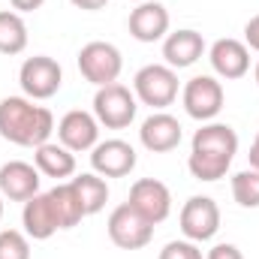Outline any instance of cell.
<instances>
[{"mask_svg": "<svg viewBox=\"0 0 259 259\" xmlns=\"http://www.w3.org/2000/svg\"><path fill=\"white\" fill-rule=\"evenodd\" d=\"M9 3H12L15 12H36L46 0H9Z\"/></svg>", "mask_w": 259, "mask_h": 259, "instance_id": "28", "label": "cell"}, {"mask_svg": "<svg viewBox=\"0 0 259 259\" xmlns=\"http://www.w3.org/2000/svg\"><path fill=\"white\" fill-rule=\"evenodd\" d=\"M139 112V100L127 84H106L97 88L94 94V118L100 121V127L106 130H124L136 121Z\"/></svg>", "mask_w": 259, "mask_h": 259, "instance_id": "4", "label": "cell"}, {"mask_svg": "<svg viewBox=\"0 0 259 259\" xmlns=\"http://www.w3.org/2000/svg\"><path fill=\"white\" fill-rule=\"evenodd\" d=\"M121 69H124V58H121L118 46L103 42V39H94V42L81 46V52H78V72L84 75V81H91L97 88H106V84L118 81Z\"/></svg>", "mask_w": 259, "mask_h": 259, "instance_id": "5", "label": "cell"}, {"mask_svg": "<svg viewBox=\"0 0 259 259\" xmlns=\"http://www.w3.org/2000/svg\"><path fill=\"white\" fill-rule=\"evenodd\" d=\"M247 160H250V169H256V172H259V130H256V139H253V145H250V154H247Z\"/></svg>", "mask_w": 259, "mask_h": 259, "instance_id": "30", "label": "cell"}, {"mask_svg": "<svg viewBox=\"0 0 259 259\" xmlns=\"http://www.w3.org/2000/svg\"><path fill=\"white\" fill-rule=\"evenodd\" d=\"M0 259H30V241L18 229H0Z\"/></svg>", "mask_w": 259, "mask_h": 259, "instance_id": "24", "label": "cell"}, {"mask_svg": "<svg viewBox=\"0 0 259 259\" xmlns=\"http://www.w3.org/2000/svg\"><path fill=\"white\" fill-rule=\"evenodd\" d=\"M238 154V133L229 124H217L208 121L193 133L190 142V157H187V169L196 181H220L226 178V172L232 169V160Z\"/></svg>", "mask_w": 259, "mask_h": 259, "instance_id": "1", "label": "cell"}, {"mask_svg": "<svg viewBox=\"0 0 259 259\" xmlns=\"http://www.w3.org/2000/svg\"><path fill=\"white\" fill-rule=\"evenodd\" d=\"M130 205L148 220V223H163L169 214H172V193L163 181L157 178H139L133 187H130Z\"/></svg>", "mask_w": 259, "mask_h": 259, "instance_id": "11", "label": "cell"}, {"mask_svg": "<svg viewBox=\"0 0 259 259\" xmlns=\"http://www.w3.org/2000/svg\"><path fill=\"white\" fill-rule=\"evenodd\" d=\"M244 46L259 52V15H253L247 24H244Z\"/></svg>", "mask_w": 259, "mask_h": 259, "instance_id": "27", "label": "cell"}, {"mask_svg": "<svg viewBox=\"0 0 259 259\" xmlns=\"http://www.w3.org/2000/svg\"><path fill=\"white\" fill-rule=\"evenodd\" d=\"M223 100H226V94H223V84L217 81V75H193L181 91L184 112L199 124L214 121L223 109Z\"/></svg>", "mask_w": 259, "mask_h": 259, "instance_id": "7", "label": "cell"}, {"mask_svg": "<svg viewBox=\"0 0 259 259\" xmlns=\"http://www.w3.org/2000/svg\"><path fill=\"white\" fill-rule=\"evenodd\" d=\"M0 220H3V196H0Z\"/></svg>", "mask_w": 259, "mask_h": 259, "instance_id": "32", "label": "cell"}, {"mask_svg": "<svg viewBox=\"0 0 259 259\" xmlns=\"http://www.w3.org/2000/svg\"><path fill=\"white\" fill-rule=\"evenodd\" d=\"M205 259H244V253H241L235 244L223 241V244H214V247L205 253Z\"/></svg>", "mask_w": 259, "mask_h": 259, "instance_id": "26", "label": "cell"}, {"mask_svg": "<svg viewBox=\"0 0 259 259\" xmlns=\"http://www.w3.org/2000/svg\"><path fill=\"white\" fill-rule=\"evenodd\" d=\"M232 199L241 208H259V172L241 169L232 175Z\"/></svg>", "mask_w": 259, "mask_h": 259, "instance_id": "23", "label": "cell"}, {"mask_svg": "<svg viewBox=\"0 0 259 259\" xmlns=\"http://www.w3.org/2000/svg\"><path fill=\"white\" fill-rule=\"evenodd\" d=\"M39 169L24 160H9L0 166V196L9 202H27L39 193Z\"/></svg>", "mask_w": 259, "mask_h": 259, "instance_id": "16", "label": "cell"}, {"mask_svg": "<svg viewBox=\"0 0 259 259\" xmlns=\"http://www.w3.org/2000/svg\"><path fill=\"white\" fill-rule=\"evenodd\" d=\"M127 30L139 42H160L169 33V9L157 0L136 3V9L127 18Z\"/></svg>", "mask_w": 259, "mask_h": 259, "instance_id": "15", "label": "cell"}, {"mask_svg": "<svg viewBox=\"0 0 259 259\" xmlns=\"http://www.w3.org/2000/svg\"><path fill=\"white\" fill-rule=\"evenodd\" d=\"M178 223L187 241H211L220 229V208L211 196H190L178 214Z\"/></svg>", "mask_w": 259, "mask_h": 259, "instance_id": "9", "label": "cell"}, {"mask_svg": "<svg viewBox=\"0 0 259 259\" xmlns=\"http://www.w3.org/2000/svg\"><path fill=\"white\" fill-rule=\"evenodd\" d=\"M181 139H184V130L178 118H172L169 112H151L139 127V142L151 154H169L181 145Z\"/></svg>", "mask_w": 259, "mask_h": 259, "instance_id": "13", "label": "cell"}, {"mask_svg": "<svg viewBox=\"0 0 259 259\" xmlns=\"http://www.w3.org/2000/svg\"><path fill=\"white\" fill-rule=\"evenodd\" d=\"M33 166L39 169V175L55 178L61 184L64 178L75 175V154L64 148L61 142H46V145L33 148Z\"/></svg>", "mask_w": 259, "mask_h": 259, "instance_id": "19", "label": "cell"}, {"mask_svg": "<svg viewBox=\"0 0 259 259\" xmlns=\"http://www.w3.org/2000/svg\"><path fill=\"white\" fill-rule=\"evenodd\" d=\"M75 9H84V12H97V9H106L109 0H69Z\"/></svg>", "mask_w": 259, "mask_h": 259, "instance_id": "29", "label": "cell"}, {"mask_svg": "<svg viewBox=\"0 0 259 259\" xmlns=\"http://www.w3.org/2000/svg\"><path fill=\"white\" fill-rule=\"evenodd\" d=\"M253 75H256V84H259V61H256V69H253Z\"/></svg>", "mask_w": 259, "mask_h": 259, "instance_id": "31", "label": "cell"}, {"mask_svg": "<svg viewBox=\"0 0 259 259\" xmlns=\"http://www.w3.org/2000/svg\"><path fill=\"white\" fill-rule=\"evenodd\" d=\"M208 61H211V69H214L217 78L235 81V78H244L247 69H250V49L241 39L223 36L208 49Z\"/></svg>", "mask_w": 259, "mask_h": 259, "instance_id": "14", "label": "cell"}, {"mask_svg": "<svg viewBox=\"0 0 259 259\" xmlns=\"http://www.w3.org/2000/svg\"><path fill=\"white\" fill-rule=\"evenodd\" d=\"M157 259H205V256H202V250H199L196 241L181 238V241H169V244L160 250Z\"/></svg>", "mask_w": 259, "mask_h": 259, "instance_id": "25", "label": "cell"}, {"mask_svg": "<svg viewBox=\"0 0 259 259\" xmlns=\"http://www.w3.org/2000/svg\"><path fill=\"white\" fill-rule=\"evenodd\" d=\"M58 142L69 148L72 154H81V151H94V145L100 142V121L94 118V112H84V109H72L66 112L64 118L58 121Z\"/></svg>", "mask_w": 259, "mask_h": 259, "instance_id": "12", "label": "cell"}, {"mask_svg": "<svg viewBox=\"0 0 259 259\" xmlns=\"http://www.w3.org/2000/svg\"><path fill=\"white\" fill-rule=\"evenodd\" d=\"M27 49V24L21 12L0 9V55H21Z\"/></svg>", "mask_w": 259, "mask_h": 259, "instance_id": "21", "label": "cell"}, {"mask_svg": "<svg viewBox=\"0 0 259 259\" xmlns=\"http://www.w3.org/2000/svg\"><path fill=\"white\" fill-rule=\"evenodd\" d=\"M69 184H72V190H75L81 208H84V217H94V214H100L106 208V202H109V184L97 172H81Z\"/></svg>", "mask_w": 259, "mask_h": 259, "instance_id": "20", "label": "cell"}, {"mask_svg": "<svg viewBox=\"0 0 259 259\" xmlns=\"http://www.w3.org/2000/svg\"><path fill=\"white\" fill-rule=\"evenodd\" d=\"M202 55H205V39H202L199 30L184 27V30L166 33V39H163V61H166V66H172L175 72L193 66Z\"/></svg>", "mask_w": 259, "mask_h": 259, "instance_id": "18", "label": "cell"}, {"mask_svg": "<svg viewBox=\"0 0 259 259\" xmlns=\"http://www.w3.org/2000/svg\"><path fill=\"white\" fill-rule=\"evenodd\" d=\"M18 84L27 100H52L64 84V69L49 55H33L18 69Z\"/></svg>", "mask_w": 259, "mask_h": 259, "instance_id": "6", "label": "cell"}, {"mask_svg": "<svg viewBox=\"0 0 259 259\" xmlns=\"http://www.w3.org/2000/svg\"><path fill=\"white\" fill-rule=\"evenodd\" d=\"M106 229H109L112 244L121 247V250H142V247H148L151 238H154V223H148L130 202L118 205V208L109 214Z\"/></svg>", "mask_w": 259, "mask_h": 259, "instance_id": "8", "label": "cell"}, {"mask_svg": "<svg viewBox=\"0 0 259 259\" xmlns=\"http://www.w3.org/2000/svg\"><path fill=\"white\" fill-rule=\"evenodd\" d=\"M133 94L142 106L163 112L178 100V72L166 64H148L133 75Z\"/></svg>", "mask_w": 259, "mask_h": 259, "instance_id": "3", "label": "cell"}, {"mask_svg": "<svg viewBox=\"0 0 259 259\" xmlns=\"http://www.w3.org/2000/svg\"><path fill=\"white\" fill-rule=\"evenodd\" d=\"M49 199H52V205H55V214H58V223H61V229H72V226H78L81 220H84V208H81V202H78V196L72 190V184L69 181H61L58 187H52L49 190Z\"/></svg>", "mask_w": 259, "mask_h": 259, "instance_id": "22", "label": "cell"}, {"mask_svg": "<svg viewBox=\"0 0 259 259\" xmlns=\"http://www.w3.org/2000/svg\"><path fill=\"white\" fill-rule=\"evenodd\" d=\"M21 226H24V235L33 238V241H49L61 229L49 193H36L24 202V208H21Z\"/></svg>", "mask_w": 259, "mask_h": 259, "instance_id": "17", "label": "cell"}, {"mask_svg": "<svg viewBox=\"0 0 259 259\" xmlns=\"http://www.w3.org/2000/svg\"><path fill=\"white\" fill-rule=\"evenodd\" d=\"M55 133V115L27 97L0 100V139L18 148H39Z\"/></svg>", "mask_w": 259, "mask_h": 259, "instance_id": "2", "label": "cell"}, {"mask_svg": "<svg viewBox=\"0 0 259 259\" xmlns=\"http://www.w3.org/2000/svg\"><path fill=\"white\" fill-rule=\"evenodd\" d=\"M136 163H139L136 148L130 142H124V139L97 142L94 151H91V169L100 178H127L130 172L136 169Z\"/></svg>", "mask_w": 259, "mask_h": 259, "instance_id": "10", "label": "cell"}, {"mask_svg": "<svg viewBox=\"0 0 259 259\" xmlns=\"http://www.w3.org/2000/svg\"><path fill=\"white\" fill-rule=\"evenodd\" d=\"M133 3H145V0H133Z\"/></svg>", "mask_w": 259, "mask_h": 259, "instance_id": "33", "label": "cell"}]
</instances>
